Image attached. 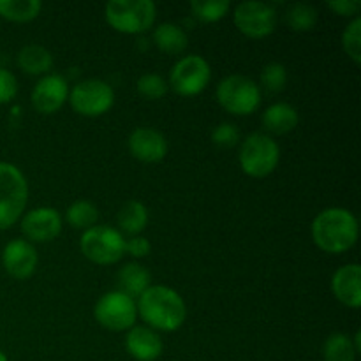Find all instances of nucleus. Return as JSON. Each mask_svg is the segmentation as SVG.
<instances>
[{
	"instance_id": "1",
	"label": "nucleus",
	"mask_w": 361,
	"mask_h": 361,
	"mask_svg": "<svg viewBox=\"0 0 361 361\" xmlns=\"http://www.w3.org/2000/svg\"><path fill=\"white\" fill-rule=\"evenodd\" d=\"M137 314L154 331H176L187 317V307L182 296L166 286H150L137 298Z\"/></svg>"
},
{
	"instance_id": "2",
	"label": "nucleus",
	"mask_w": 361,
	"mask_h": 361,
	"mask_svg": "<svg viewBox=\"0 0 361 361\" xmlns=\"http://www.w3.org/2000/svg\"><path fill=\"white\" fill-rule=\"evenodd\" d=\"M312 240L323 252L342 254L358 240V219L342 207L324 208L312 221Z\"/></svg>"
},
{
	"instance_id": "3",
	"label": "nucleus",
	"mask_w": 361,
	"mask_h": 361,
	"mask_svg": "<svg viewBox=\"0 0 361 361\" xmlns=\"http://www.w3.org/2000/svg\"><path fill=\"white\" fill-rule=\"evenodd\" d=\"M104 16L116 32L140 35L152 28L157 7L152 0H111L106 4Z\"/></svg>"
},
{
	"instance_id": "4",
	"label": "nucleus",
	"mask_w": 361,
	"mask_h": 361,
	"mask_svg": "<svg viewBox=\"0 0 361 361\" xmlns=\"http://www.w3.org/2000/svg\"><path fill=\"white\" fill-rule=\"evenodd\" d=\"M240 168L252 178H264L277 169L281 148L277 141L263 133H252L242 141L238 152Z\"/></svg>"
},
{
	"instance_id": "5",
	"label": "nucleus",
	"mask_w": 361,
	"mask_h": 361,
	"mask_svg": "<svg viewBox=\"0 0 361 361\" xmlns=\"http://www.w3.org/2000/svg\"><path fill=\"white\" fill-rule=\"evenodd\" d=\"M28 201L23 173L9 162H0V231L20 221Z\"/></svg>"
},
{
	"instance_id": "6",
	"label": "nucleus",
	"mask_w": 361,
	"mask_h": 361,
	"mask_svg": "<svg viewBox=\"0 0 361 361\" xmlns=\"http://www.w3.org/2000/svg\"><path fill=\"white\" fill-rule=\"evenodd\" d=\"M217 102L236 116L252 115L261 104V88L250 78L231 74L217 85Z\"/></svg>"
},
{
	"instance_id": "7",
	"label": "nucleus",
	"mask_w": 361,
	"mask_h": 361,
	"mask_svg": "<svg viewBox=\"0 0 361 361\" xmlns=\"http://www.w3.org/2000/svg\"><path fill=\"white\" fill-rule=\"evenodd\" d=\"M81 254L95 264H115L126 256V238L109 226H94L80 238Z\"/></svg>"
},
{
	"instance_id": "8",
	"label": "nucleus",
	"mask_w": 361,
	"mask_h": 361,
	"mask_svg": "<svg viewBox=\"0 0 361 361\" xmlns=\"http://www.w3.org/2000/svg\"><path fill=\"white\" fill-rule=\"evenodd\" d=\"M67 101L78 115L95 118L111 109V106L115 104V92L106 81L92 78L74 85Z\"/></svg>"
},
{
	"instance_id": "9",
	"label": "nucleus",
	"mask_w": 361,
	"mask_h": 361,
	"mask_svg": "<svg viewBox=\"0 0 361 361\" xmlns=\"http://www.w3.org/2000/svg\"><path fill=\"white\" fill-rule=\"evenodd\" d=\"M94 316L102 328L109 331H126L136 324V302L122 291L102 295L94 307Z\"/></svg>"
},
{
	"instance_id": "10",
	"label": "nucleus",
	"mask_w": 361,
	"mask_h": 361,
	"mask_svg": "<svg viewBox=\"0 0 361 361\" xmlns=\"http://www.w3.org/2000/svg\"><path fill=\"white\" fill-rule=\"evenodd\" d=\"M210 63L200 55H187L180 59L169 73V87L182 97H194L201 94L210 83Z\"/></svg>"
},
{
	"instance_id": "11",
	"label": "nucleus",
	"mask_w": 361,
	"mask_h": 361,
	"mask_svg": "<svg viewBox=\"0 0 361 361\" xmlns=\"http://www.w3.org/2000/svg\"><path fill=\"white\" fill-rule=\"evenodd\" d=\"M235 27L249 39H263L274 34L277 25V11L264 2H242L233 14Z\"/></svg>"
},
{
	"instance_id": "12",
	"label": "nucleus",
	"mask_w": 361,
	"mask_h": 361,
	"mask_svg": "<svg viewBox=\"0 0 361 361\" xmlns=\"http://www.w3.org/2000/svg\"><path fill=\"white\" fill-rule=\"evenodd\" d=\"M69 99V85L60 74H46L34 85L30 94L32 106L37 113L53 115Z\"/></svg>"
},
{
	"instance_id": "13",
	"label": "nucleus",
	"mask_w": 361,
	"mask_h": 361,
	"mask_svg": "<svg viewBox=\"0 0 361 361\" xmlns=\"http://www.w3.org/2000/svg\"><path fill=\"white\" fill-rule=\"evenodd\" d=\"M21 231L27 236V242L48 243L62 231V215L55 208H34L21 219Z\"/></svg>"
},
{
	"instance_id": "14",
	"label": "nucleus",
	"mask_w": 361,
	"mask_h": 361,
	"mask_svg": "<svg viewBox=\"0 0 361 361\" xmlns=\"http://www.w3.org/2000/svg\"><path fill=\"white\" fill-rule=\"evenodd\" d=\"M129 152L134 159L147 164L161 162L168 154V141L164 134L152 127H140L129 136Z\"/></svg>"
},
{
	"instance_id": "15",
	"label": "nucleus",
	"mask_w": 361,
	"mask_h": 361,
	"mask_svg": "<svg viewBox=\"0 0 361 361\" xmlns=\"http://www.w3.org/2000/svg\"><path fill=\"white\" fill-rule=\"evenodd\" d=\"M37 252L27 240L14 238L4 247L2 264L11 277L20 279V281L32 277L37 268Z\"/></svg>"
},
{
	"instance_id": "16",
	"label": "nucleus",
	"mask_w": 361,
	"mask_h": 361,
	"mask_svg": "<svg viewBox=\"0 0 361 361\" xmlns=\"http://www.w3.org/2000/svg\"><path fill=\"white\" fill-rule=\"evenodd\" d=\"M331 293L342 305L360 309L361 305V268L358 263H349L338 268L331 277Z\"/></svg>"
},
{
	"instance_id": "17",
	"label": "nucleus",
	"mask_w": 361,
	"mask_h": 361,
	"mask_svg": "<svg viewBox=\"0 0 361 361\" xmlns=\"http://www.w3.org/2000/svg\"><path fill=\"white\" fill-rule=\"evenodd\" d=\"M127 353L137 361H155L162 355V338L148 326H133L126 337Z\"/></svg>"
},
{
	"instance_id": "18",
	"label": "nucleus",
	"mask_w": 361,
	"mask_h": 361,
	"mask_svg": "<svg viewBox=\"0 0 361 361\" xmlns=\"http://www.w3.org/2000/svg\"><path fill=\"white\" fill-rule=\"evenodd\" d=\"M298 120L300 116L296 108H293L288 102H275L270 108L264 109L261 122H263V127L268 133L282 136V134L295 130L296 126H298Z\"/></svg>"
},
{
	"instance_id": "19",
	"label": "nucleus",
	"mask_w": 361,
	"mask_h": 361,
	"mask_svg": "<svg viewBox=\"0 0 361 361\" xmlns=\"http://www.w3.org/2000/svg\"><path fill=\"white\" fill-rule=\"evenodd\" d=\"M18 67L30 76H41L48 73L53 66V56L44 46L27 44L20 49L16 56Z\"/></svg>"
},
{
	"instance_id": "20",
	"label": "nucleus",
	"mask_w": 361,
	"mask_h": 361,
	"mask_svg": "<svg viewBox=\"0 0 361 361\" xmlns=\"http://www.w3.org/2000/svg\"><path fill=\"white\" fill-rule=\"evenodd\" d=\"M150 282V271L140 263H129L118 271V291L130 296V298H134V296L140 298V296L152 286Z\"/></svg>"
},
{
	"instance_id": "21",
	"label": "nucleus",
	"mask_w": 361,
	"mask_h": 361,
	"mask_svg": "<svg viewBox=\"0 0 361 361\" xmlns=\"http://www.w3.org/2000/svg\"><path fill=\"white\" fill-rule=\"evenodd\" d=\"M154 42L166 55H180L189 46V37L178 25L161 23L154 30Z\"/></svg>"
},
{
	"instance_id": "22",
	"label": "nucleus",
	"mask_w": 361,
	"mask_h": 361,
	"mask_svg": "<svg viewBox=\"0 0 361 361\" xmlns=\"http://www.w3.org/2000/svg\"><path fill=\"white\" fill-rule=\"evenodd\" d=\"M120 233L137 236L148 224V210L141 201H127L116 215Z\"/></svg>"
},
{
	"instance_id": "23",
	"label": "nucleus",
	"mask_w": 361,
	"mask_h": 361,
	"mask_svg": "<svg viewBox=\"0 0 361 361\" xmlns=\"http://www.w3.org/2000/svg\"><path fill=\"white\" fill-rule=\"evenodd\" d=\"M42 9L39 0H0V16L14 23L35 20Z\"/></svg>"
},
{
	"instance_id": "24",
	"label": "nucleus",
	"mask_w": 361,
	"mask_h": 361,
	"mask_svg": "<svg viewBox=\"0 0 361 361\" xmlns=\"http://www.w3.org/2000/svg\"><path fill=\"white\" fill-rule=\"evenodd\" d=\"M66 219L69 222L71 228L81 229V231H87V229L94 228L99 221V210L94 203L87 200H78L67 208Z\"/></svg>"
},
{
	"instance_id": "25",
	"label": "nucleus",
	"mask_w": 361,
	"mask_h": 361,
	"mask_svg": "<svg viewBox=\"0 0 361 361\" xmlns=\"http://www.w3.org/2000/svg\"><path fill=\"white\" fill-rule=\"evenodd\" d=\"M356 351L353 338L345 334H331L323 348L324 361H355Z\"/></svg>"
},
{
	"instance_id": "26",
	"label": "nucleus",
	"mask_w": 361,
	"mask_h": 361,
	"mask_svg": "<svg viewBox=\"0 0 361 361\" xmlns=\"http://www.w3.org/2000/svg\"><path fill=\"white\" fill-rule=\"evenodd\" d=\"M317 18H319V14H317L316 7L305 2H298L293 4L288 9V13H286V23L295 32H309L316 27Z\"/></svg>"
},
{
	"instance_id": "27",
	"label": "nucleus",
	"mask_w": 361,
	"mask_h": 361,
	"mask_svg": "<svg viewBox=\"0 0 361 361\" xmlns=\"http://www.w3.org/2000/svg\"><path fill=\"white\" fill-rule=\"evenodd\" d=\"M231 9L229 0H192L190 11L203 23H215L222 20Z\"/></svg>"
},
{
	"instance_id": "28",
	"label": "nucleus",
	"mask_w": 361,
	"mask_h": 361,
	"mask_svg": "<svg viewBox=\"0 0 361 361\" xmlns=\"http://www.w3.org/2000/svg\"><path fill=\"white\" fill-rule=\"evenodd\" d=\"M342 49L345 55L360 66L361 63V20L356 16L342 32Z\"/></svg>"
},
{
	"instance_id": "29",
	"label": "nucleus",
	"mask_w": 361,
	"mask_h": 361,
	"mask_svg": "<svg viewBox=\"0 0 361 361\" xmlns=\"http://www.w3.org/2000/svg\"><path fill=\"white\" fill-rule=\"evenodd\" d=\"M288 83V69L282 63L271 62L261 71V85L270 94H279L286 88Z\"/></svg>"
},
{
	"instance_id": "30",
	"label": "nucleus",
	"mask_w": 361,
	"mask_h": 361,
	"mask_svg": "<svg viewBox=\"0 0 361 361\" xmlns=\"http://www.w3.org/2000/svg\"><path fill=\"white\" fill-rule=\"evenodd\" d=\"M137 92L140 95H143L145 99H150V101H157V99L164 97L166 92H168V83L162 76L155 73H147L137 80L136 83Z\"/></svg>"
},
{
	"instance_id": "31",
	"label": "nucleus",
	"mask_w": 361,
	"mask_h": 361,
	"mask_svg": "<svg viewBox=\"0 0 361 361\" xmlns=\"http://www.w3.org/2000/svg\"><path fill=\"white\" fill-rule=\"evenodd\" d=\"M212 141L219 148H233L240 143V130L233 123H221L212 133Z\"/></svg>"
},
{
	"instance_id": "32",
	"label": "nucleus",
	"mask_w": 361,
	"mask_h": 361,
	"mask_svg": "<svg viewBox=\"0 0 361 361\" xmlns=\"http://www.w3.org/2000/svg\"><path fill=\"white\" fill-rule=\"evenodd\" d=\"M18 94V81L11 71L0 67V104H7Z\"/></svg>"
},
{
	"instance_id": "33",
	"label": "nucleus",
	"mask_w": 361,
	"mask_h": 361,
	"mask_svg": "<svg viewBox=\"0 0 361 361\" xmlns=\"http://www.w3.org/2000/svg\"><path fill=\"white\" fill-rule=\"evenodd\" d=\"M328 9L334 11L335 14L344 18H356L358 11L361 9L360 0H328Z\"/></svg>"
},
{
	"instance_id": "34",
	"label": "nucleus",
	"mask_w": 361,
	"mask_h": 361,
	"mask_svg": "<svg viewBox=\"0 0 361 361\" xmlns=\"http://www.w3.org/2000/svg\"><path fill=\"white\" fill-rule=\"evenodd\" d=\"M152 245L145 236H130L129 240H126V252L130 254L136 259H141V257H147L150 254Z\"/></svg>"
},
{
	"instance_id": "35",
	"label": "nucleus",
	"mask_w": 361,
	"mask_h": 361,
	"mask_svg": "<svg viewBox=\"0 0 361 361\" xmlns=\"http://www.w3.org/2000/svg\"><path fill=\"white\" fill-rule=\"evenodd\" d=\"M0 361H7V356H6V355H4V353H2V351H0Z\"/></svg>"
}]
</instances>
